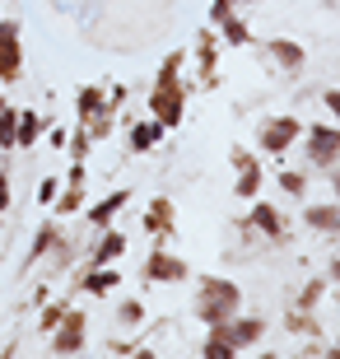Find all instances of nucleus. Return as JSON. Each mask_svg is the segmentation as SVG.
<instances>
[{"label": "nucleus", "mask_w": 340, "mask_h": 359, "mask_svg": "<svg viewBox=\"0 0 340 359\" xmlns=\"http://www.w3.org/2000/svg\"><path fill=\"white\" fill-rule=\"evenodd\" d=\"M182 52H172L168 61H163V70H158V84L154 93H149V112H154V121H163V131H172V126H182Z\"/></svg>", "instance_id": "1"}, {"label": "nucleus", "mask_w": 340, "mask_h": 359, "mask_svg": "<svg viewBox=\"0 0 340 359\" xmlns=\"http://www.w3.org/2000/svg\"><path fill=\"white\" fill-rule=\"evenodd\" d=\"M243 308V290H238L233 280H219V276H205L200 280V294H196V318L205 327H219L229 322Z\"/></svg>", "instance_id": "2"}, {"label": "nucleus", "mask_w": 340, "mask_h": 359, "mask_svg": "<svg viewBox=\"0 0 340 359\" xmlns=\"http://www.w3.org/2000/svg\"><path fill=\"white\" fill-rule=\"evenodd\" d=\"M24 75V42H19V24L0 19V84H14Z\"/></svg>", "instance_id": "3"}, {"label": "nucleus", "mask_w": 340, "mask_h": 359, "mask_svg": "<svg viewBox=\"0 0 340 359\" xmlns=\"http://www.w3.org/2000/svg\"><path fill=\"white\" fill-rule=\"evenodd\" d=\"M84 341H89V318L66 308L61 327L52 332V355H79V350H84Z\"/></svg>", "instance_id": "4"}, {"label": "nucleus", "mask_w": 340, "mask_h": 359, "mask_svg": "<svg viewBox=\"0 0 340 359\" xmlns=\"http://www.w3.org/2000/svg\"><path fill=\"white\" fill-rule=\"evenodd\" d=\"M303 135H308V159L317 168H336L340 163V126H313Z\"/></svg>", "instance_id": "5"}, {"label": "nucleus", "mask_w": 340, "mask_h": 359, "mask_svg": "<svg viewBox=\"0 0 340 359\" xmlns=\"http://www.w3.org/2000/svg\"><path fill=\"white\" fill-rule=\"evenodd\" d=\"M303 135V121L299 117H275V121H266L261 126V135H257V145L266 149V154H285L294 140Z\"/></svg>", "instance_id": "6"}, {"label": "nucleus", "mask_w": 340, "mask_h": 359, "mask_svg": "<svg viewBox=\"0 0 340 359\" xmlns=\"http://www.w3.org/2000/svg\"><path fill=\"white\" fill-rule=\"evenodd\" d=\"M215 332H219L233 350H252V346H257V341L266 336V322H261V318H238V313H233V318L219 322Z\"/></svg>", "instance_id": "7"}, {"label": "nucleus", "mask_w": 340, "mask_h": 359, "mask_svg": "<svg viewBox=\"0 0 340 359\" xmlns=\"http://www.w3.org/2000/svg\"><path fill=\"white\" fill-rule=\"evenodd\" d=\"M303 224L313 229V233L340 238V201H317V205H308V210H303Z\"/></svg>", "instance_id": "8"}, {"label": "nucleus", "mask_w": 340, "mask_h": 359, "mask_svg": "<svg viewBox=\"0 0 340 359\" xmlns=\"http://www.w3.org/2000/svg\"><path fill=\"white\" fill-rule=\"evenodd\" d=\"M233 163H238L233 191L243 201H257V191H261V168H257V163H252V154H243V149H233Z\"/></svg>", "instance_id": "9"}, {"label": "nucleus", "mask_w": 340, "mask_h": 359, "mask_svg": "<svg viewBox=\"0 0 340 359\" xmlns=\"http://www.w3.org/2000/svg\"><path fill=\"white\" fill-rule=\"evenodd\" d=\"M121 252H126V233L107 224V229H103V238H98V248L89 252V266H112Z\"/></svg>", "instance_id": "10"}, {"label": "nucleus", "mask_w": 340, "mask_h": 359, "mask_svg": "<svg viewBox=\"0 0 340 359\" xmlns=\"http://www.w3.org/2000/svg\"><path fill=\"white\" fill-rule=\"evenodd\" d=\"M144 276H149V280H182L186 266L177 262V257H168L163 248H158V252H149V262H144Z\"/></svg>", "instance_id": "11"}, {"label": "nucleus", "mask_w": 340, "mask_h": 359, "mask_svg": "<svg viewBox=\"0 0 340 359\" xmlns=\"http://www.w3.org/2000/svg\"><path fill=\"white\" fill-rule=\"evenodd\" d=\"M271 61H275L280 70H303L308 52H303L299 42H289V38H271Z\"/></svg>", "instance_id": "12"}, {"label": "nucleus", "mask_w": 340, "mask_h": 359, "mask_svg": "<svg viewBox=\"0 0 340 359\" xmlns=\"http://www.w3.org/2000/svg\"><path fill=\"white\" fill-rule=\"evenodd\" d=\"M126 201H131V191H112V196H103L98 205H89V224L93 229H107V224H112V215L126 210Z\"/></svg>", "instance_id": "13"}, {"label": "nucleus", "mask_w": 340, "mask_h": 359, "mask_svg": "<svg viewBox=\"0 0 340 359\" xmlns=\"http://www.w3.org/2000/svg\"><path fill=\"white\" fill-rule=\"evenodd\" d=\"M42 131H47V121L38 117V112H19V131H14V149H33L42 140Z\"/></svg>", "instance_id": "14"}, {"label": "nucleus", "mask_w": 340, "mask_h": 359, "mask_svg": "<svg viewBox=\"0 0 340 359\" xmlns=\"http://www.w3.org/2000/svg\"><path fill=\"white\" fill-rule=\"evenodd\" d=\"M163 140V121H140V126H131V154H149V149Z\"/></svg>", "instance_id": "15"}, {"label": "nucleus", "mask_w": 340, "mask_h": 359, "mask_svg": "<svg viewBox=\"0 0 340 359\" xmlns=\"http://www.w3.org/2000/svg\"><path fill=\"white\" fill-rule=\"evenodd\" d=\"M79 285H84V290H89V294H98V299H103V294H112V290H117V285H121V276H117V271H112V266H89V271H84V280H79Z\"/></svg>", "instance_id": "16"}, {"label": "nucleus", "mask_w": 340, "mask_h": 359, "mask_svg": "<svg viewBox=\"0 0 340 359\" xmlns=\"http://www.w3.org/2000/svg\"><path fill=\"white\" fill-rule=\"evenodd\" d=\"M56 243H61V233H56L52 224H42L38 233H33V248H28V257H24V266H33V262H42V257L52 252Z\"/></svg>", "instance_id": "17"}, {"label": "nucleus", "mask_w": 340, "mask_h": 359, "mask_svg": "<svg viewBox=\"0 0 340 359\" xmlns=\"http://www.w3.org/2000/svg\"><path fill=\"white\" fill-rule=\"evenodd\" d=\"M144 229H149V233H158V229H163V233H168L172 229V201H149V210H144Z\"/></svg>", "instance_id": "18"}, {"label": "nucleus", "mask_w": 340, "mask_h": 359, "mask_svg": "<svg viewBox=\"0 0 340 359\" xmlns=\"http://www.w3.org/2000/svg\"><path fill=\"white\" fill-rule=\"evenodd\" d=\"M252 224L261 229V233H275V238H280V229H285L280 224V210H275L271 201H257V205H252Z\"/></svg>", "instance_id": "19"}, {"label": "nucleus", "mask_w": 340, "mask_h": 359, "mask_svg": "<svg viewBox=\"0 0 340 359\" xmlns=\"http://www.w3.org/2000/svg\"><path fill=\"white\" fill-rule=\"evenodd\" d=\"M103 107H107L103 103V89H93V84H84V89H79V121H93Z\"/></svg>", "instance_id": "20"}, {"label": "nucleus", "mask_w": 340, "mask_h": 359, "mask_svg": "<svg viewBox=\"0 0 340 359\" xmlns=\"http://www.w3.org/2000/svg\"><path fill=\"white\" fill-rule=\"evenodd\" d=\"M219 28H224V42H229V47H247V42H252V28L243 24L238 14H229V19H219Z\"/></svg>", "instance_id": "21"}, {"label": "nucleus", "mask_w": 340, "mask_h": 359, "mask_svg": "<svg viewBox=\"0 0 340 359\" xmlns=\"http://www.w3.org/2000/svg\"><path fill=\"white\" fill-rule=\"evenodd\" d=\"M14 131H19V107L5 103L0 107V149H14Z\"/></svg>", "instance_id": "22"}, {"label": "nucleus", "mask_w": 340, "mask_h": 359, "mask_svg": "<svg viewBox=\"0 0 340 359\" xmlns=\"http://www.w3.org/2000/svg\"><path fill=\"white\" fill-rule=\"evenodd\" d=\"M200 355H210V359H233L238 350L229 346V341H224V336L215 332V327H210V336H205V346H200Z\"/></svg>", "instance_id": "23"}, {"label": "nucleus", "mask_w": 340, "mask_h": 359, "mask_svg": "<svg viewBox=\"0 0 340 359\" xmlns=\"http://www.w3.org/2000/svg\"><path fill=\"white\" fill-rule=\"evenodd\" d=\"M89 145H93V131L79 121V131L70 135V159H89Z\"/></svg>", "instance_id": "24"}, {"label": "nucleus", "mask_w": 340, "mask_h": 359, "mask_svg": "<svg viewBox=\"0 0 340 359\" xmlns=\"http://www.w3.org/2000/svg\"><path fill=\"white\" fill-rule=\"evenodd\" d=\"M79 187H84V182H70V191H66V196H56V201H52V205H56V215H75L79 205H84Z\"/></svg>", "instance_id": "25"}, {"label": "nucleus", "mask_w": 340, "mask_h": 359, "mask_svg": "<svg viewBox=\"0 0 340 359\" xmlns=\"http://www.w3.org/2000/svg\"><path fill=\"white\" fill-rule=\"evenodd\" d=\"M61 318H66V304H47V308H42V322H38V327L52 336L56 327H61Z\"/></svg>", "instance_id": "26"}, {"label": "nucleus", "mask_w": 340, "mask_h": 359, "mask_svg": "<svg viewBox=\"0 0 340 359\" xmlns=\"http://www.w3.org/2000/svg\"><path fill=\"white\" fill-rule=\"evenodd\" d=\"M56 196H61V182H56V177H42V187H38V205H52Z\"/></svg>", "instance_id": "27"}, {"label": "nucleus", "mask_w": 340, "mask_h": 359, "mask_svg": "<svg viewBox=\"0 0 340 359\" xmlns=\"http://www.w3.org/2000/svg\"><path fill=\"white\" fill-rule=\"evenodd\" d=\"M280 187H285L289 196H303V191H308V182H303V173H280Z\"/></svg>", "instance_id": "28"}, {"label": "nucleus", "mask_w": 340, "mask_h": 359, "mask_svg": "<svg viewBox=\"0 0 340 359\" xmlns=\"http://www.w3.org/2000/svg\"><path fill=\"white\" fill-rule=\"evenodd\" d=\"M10 201H14V182H10V173L0 168V210H10Z\"/></svg>", "instance_id": "29"}, {"label": "nucleus", "mask_w": 340, "mask_h": 359, "mask_svg": "<svg viewBox=\"0 0 340 359\" xmlns=\"http://www.w3.org/2000/svg\"><path fill=\"white\" fill-rule=\"evenodd\" d=\"M322 290H327V285H322V280H313V285H308V290H303V299H299V308H313L317 299H322Z\"/></svg>", "instance_id": "30"}, {"label": "nucleus", "mask_w": 340, "mask_h": 359, "mask_svg": "<svg viewBox=\"0 0 340 359\" xmlns=\"http://www.w3.org/2000/svg\"><path fill=\"white\" fill-rule=\"evenodd\" d=\"M140 318H144V308L135 304V299H126V304H121V322H131V327H135Z\"/></svg>", "instance_id": "31"}, {"label": "nucleus", "mask_w": 340, "mask_h": 359, "mask_svg": "<svg viewBox=\"0 0 340 359\" xmlns=\"http://www.w3.org/2000/svg\"><path fill=\"white\" fill-rule=\"evenodd\" d=\"M233 5H238V0H215V5H210V19H215V24H219V19H229V14H233Z\"/></svg>", "instance_id": "32"}, {"label": "nucleus", "mask_w": 340, "mask_h": 359, "mask_svg": "<svg viewBox=\"0 0 340 359\" xmlns=\"http://www.w3.org/2000/svg\"><path fill=\"white\" fill-rule=\"evenodd\" d=\"M322 103H327V112L340 121V89H327V93H322Z\"/></svg>", "instance_id": "33"}, {"label": "nucleus", "mask_w": 340, "mask_h": 359, "mask_svg": "<svg viewBox=\"0 0 340 359\" xmlns=\"http://www.w3.org/2000/svg\"><path fill=\"white\" fill-rule=\"evenodd\" d=\"M47 145H52V149H66V131H61V126H52V135H47Z\"/></svg>", "instance_id": "34"}, {"label": "nucleus", "mask_w": 340, "mask_h": 359, "mask_svg": "<svg viewBox=\"0 0 340 359\" xmlns=\"http://www.w3.org/2000/svg\"><path fill=\"white\" fill-rule=\"evenodd\" d=\"M331 280H340V243H336V262H331Z\"/></svg>", "instance_id": "35"}, {"label": "nucleus", "mask_w": 340, "mask_h": 359, "mask_svg": "<svg viewBox=\"0 0 340 359\" xmlns=\"http://www.w3.org/2000/svg\"><path fill=\"white\" fill-rule=\"evenodd\" d=\"M331 187H336V201H340V173H336V177H331Z\"/></svg>", "instance_id": "36"}, {"label": "nucleus", "mask_w": 340, "mask_h": 359, "mask_svg": "<svg viewBox=\"0 0 340 359\" xmlns=\"http://www.w3.org/2000/svg\"><path fill=\"white\" fill-rule=\"evenodd\" d=\"M0 107H5V89H0Z\"/></svg>", "instance_id": "37"}, {"label": "nucleus", "mask_w": 340, "mask_h": 359, "mask_svg": "<svg viewBox=\"0 0 340 359\" xmlns=\"http://www.w3.org/2000/svg\"><path fill=\"white\" fill-rule=\"evenodd\" d=\"M0 224H5V210H0Z\"/></svg>", "instance_id": "38"}]
</instances>
